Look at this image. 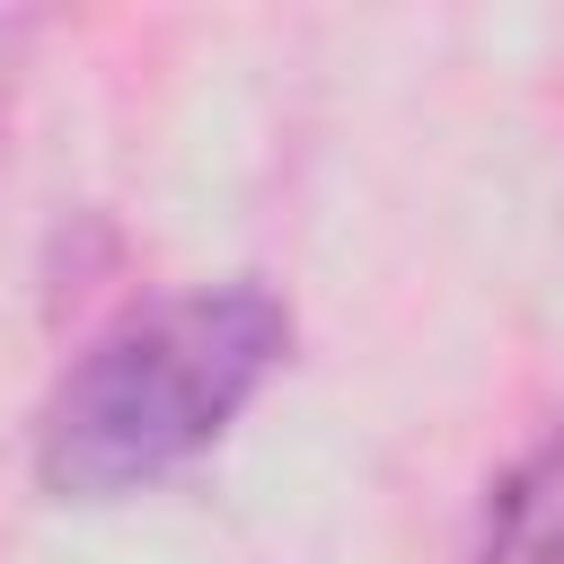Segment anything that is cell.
I'll list each match as a JSON object with an SVG mask.
<instances>
[{
  "label": "cell",
  "instance_id": "obj_1",
  "mask_svg": "<svg viewBox=\"0 0 564 564\" xmlns=\"http://www.w3.org/2000/svg\"><path fill=\"white\" fill-rule=\"evenodd\" d=\"M291 361V300L256 273L123 308L70 352L35 414V485L53 502H123L185 476Z\"/></svg>",
  "mask_w": 564,
  "mask_h": 564
},
{
  "label": "cell",
  "instance_id": "obj_2",
  "mask_svg": "<svg viewBox=\"0 0 564 564\" xmlns=\"http://www.w3.org/2000/svg\"><path fill=\"white\" fill-rule=\"evenodd\" d=\"M467 564H564V423H546L476 511V555Z\"/></svg>",
  "mask_w": 564,
  "mask_h": 564
}]
</instances>
